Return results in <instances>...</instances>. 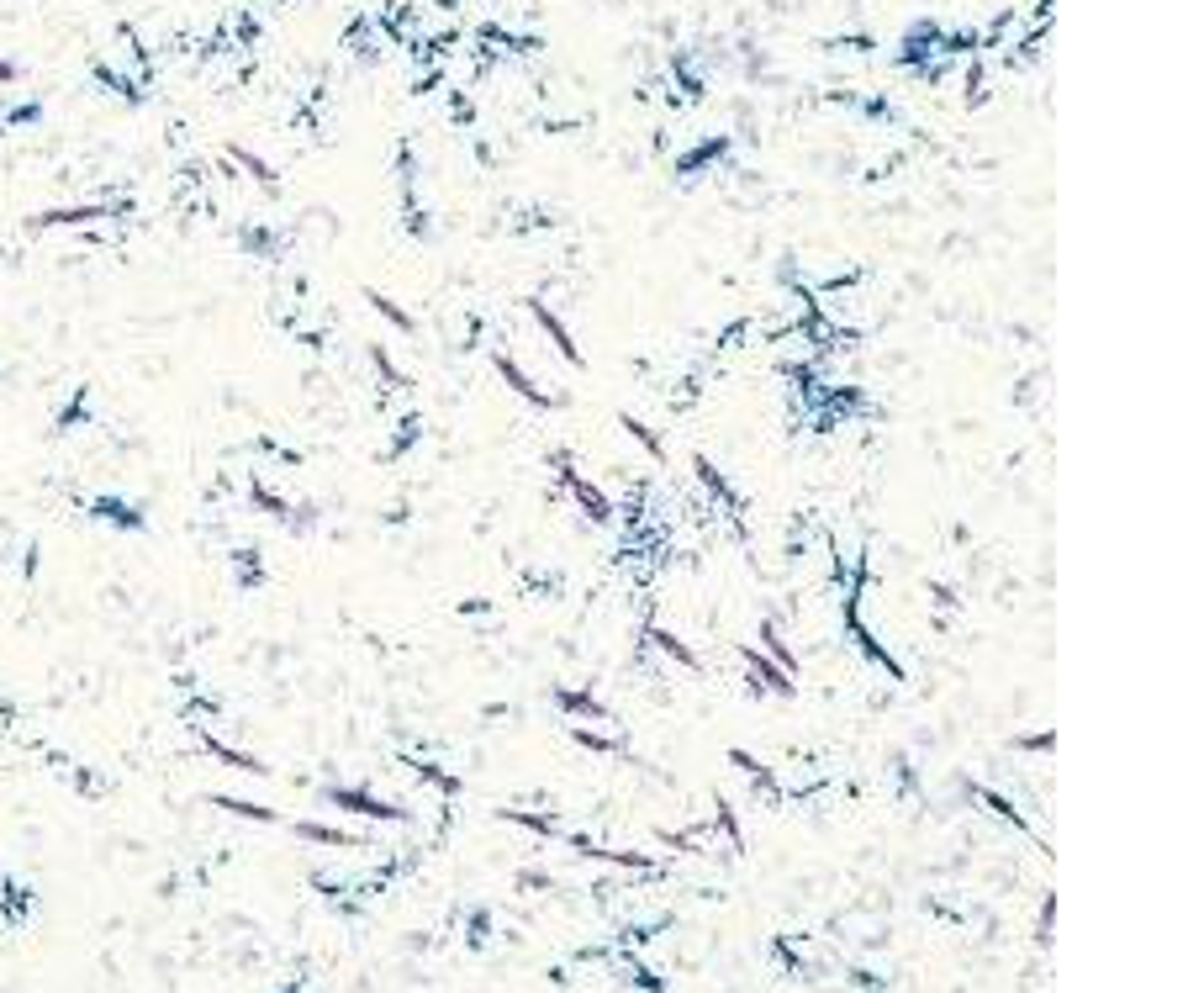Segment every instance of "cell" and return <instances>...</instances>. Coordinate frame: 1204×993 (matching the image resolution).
Returning <instances> with one entry per match:
<instances>
[{"instance_id": "1", "label": "cell", "mask_w": 1204, "mask_h": 993, "mask_svg": "<svg viewBox=\"0 0 1204 993\" xmlns=\"http://www.w3.org/2000/svg\"><path fill=\"white\" fill-rule=\"evenodd\" d=\"M491 371H497V375H502V386H513L529 407H545V412H550V407H565V396H560V391H550V386H539V380L523 371V365L507 355V349H491Z\"/></svg>"}, {"instance_id": "8", "label": "cell", "mask_w": 1204, "mask_h": 993, "mask_svg": "<svg viewBox=\"0 0 1204 993\" xmlns=\"http://www.w3.org/2000/svg\"><path fill=\"white\" fill-rule=\"evenodd\" d=\"M619 423H624V434L635 439V445H640L645 455H650V460H666V445H660V434H655V429H650V423H645V418H635V412H624Z\"/></svg>"}, {"instance_id": "2", "label": "cell", "mask_w": 1204, "mask_h": 993, "mask_svg": "<svg viewBox=\"0 0 1204 993\" xmlns=\"http://www.w3.org/2000/svg\"><path fill=\"white\" fill-rule=\"evenodd\" d=\"M85 513L96 518V524H106V529H117V534H143L148 529V518H143V508L137 502H128V497H90L85 502Z\"/></svg>"}, {"instance_id": "12", "label": "cell", "mask_w": 1204, "mask_h": 993, "mask_svg": "<svg viewBox=\"0 0 1204 993\" xmlns=\"http://www.w3.org/2000/svg\"><path fill=\"white\" fill-rule=\"evenodd\" d=\"M85 418H90V391H85V386H74V396H69V407H64V412H58V418H53V429H58V434H69V429H74V423H85Z\"/></svg>"}, {"instance_id": "6", "label": "cell", "mask_w": 1204, "mask_h": 993, "mask_svg": "<svg viewBox=\"0 0 1204 993\" xmlns=\"http://www.w3.org/2000/svg\"><path fill=\"white\" fill-rule=\"evenodd\" d=\"M555 703H560V708L570 713V719H608V703H602V698H592V693H586V687H581V693H576V687H555Z\"/></svg>"}, {"instance_id": "13", "label": "cell", "mask_w": 1204, "mask_h": 993, "mask_svg": "<svg viewBox=\"0 0 1204 993\" xmlns=\"http://www.w3.org/2000/svg\"><path fill=\"white\" fill-rule=\"evenodd\" d=\"M370 365H376V375H381V380H391V386H407V375L396 371V365H391V355H386L381 344H370Z\"/></svg>"}, {"instance_id": "14", "label": "cell", "mask_w": 1204, "mask_h": 993, "mask_svg": "<svg viewBox=\"0 0 1204 993\" xmlns=\"http://www.w3.org/2000/svg\"><path fill=\"white\" fill-rule=\"evenodd\" d=\"M212 803H222V808H233V814H243V819H275L265 803H238V798H212Z\"/></svg>"}, {"instance_id": "10", "label": "cell", "mask_w": 1204, "mask_h": 993, "mask_svg": "<svg viewBox=\"0 0 1204 993\" xmlns=\"http://www.w3.org/2000/svg\"><path fill=\"white\" fill-rule=\"evenodd\" d=\"M365 301H370V307H376V312H381V317H386V323H391L396 333H412V328H418V323H412V312H407V307H396V301L386 296V291H365Z\"/></svg>"}, {"instance_id": "4", "label": "cell", "mask_w": 1204, "mask_h": 993, "mask_svg": "<svg viewBox=\"0 0 1204 993\" xmlns=\"http://www.w3.org/2000/svg\"><path fill=\"white\" fill-rule=\"evenodd\" d=\"M645 639H650V645L666 655V661H676V671H703V655L692 650L676 629H666V623H650V629H645Z\"/></svg>"}, {"instance_id": "7", "label": "cell", "mask_w": 1204, "mask_h": 993, "mask_svg": "<svg viewBox=\"0 0 1204 993\" xmlns=\"http://www.w3.org/2000/svg\"><path fill=\"white\" fill-rule=\"evenodd\" d=\"M249 508H259L265 518H275V524H291V508L297 502H286L275 486H265V481H249Z\"/></svg>"}, {"instance_id": "5", "label": "cell", "mask_w": 1204, "mask_h": 993, "mask_svg": "<svg viewBox=\"0 0 1204 993\" xmlns=\"http://www.w3.org/2000/svg\"><path fill=\"white\" fill-rule=\"evenodd\" d=\"M328 803L333 808H354V814H370V819H396V808L386 798H370L365 787H328Z\"/></svg>"}, {"instance_id": "9", "label": "cell", "mask_w": 1204, "mask_h": 993, "mask_svg": "<svg viewBox=\"0 0 1204 993\" xmlns=\"http://www.w3.org/2000/svg\"><path fill=\"white\" fill-rule=\"evenodd\" d=\"M207 756H217L222 767H238V772L265 777V761H259V756H243V751H233V745H222V740H212V735H207Z\"/></svg>"}, {"instance_id": "3", "label": "cell", "mask_w": 1204, "mask_h": 993, "mask_svg": "<svg viewBox=\"0 0 1204 993\" xmlns=\"http://www.w3.org/2000/svg\"><path fill=\"white\" fill-rule=\"evenodd\" d=\"M529 317H534V323H539V333H545V339L555 344V355H560L565 365H581V344H576V339H570V328H565V317H560V312H555V307H550V301H539V296H529Z\"/></svg>"}, {"instance_id": "11", "label": "cell", "mask_w": 1204, "mask_h": 993, "mask_svg": "<svg viewBox=\"0 0 1204 993\" xmlns=\"http://www.w3.org/2000/svg\"><path fill=\"white\" fill-rule=\"evenodd\" d=\"M233 565H238V587H259V582H265V560H259V549L238 544L233 549Z\"/></svg>"}]
</instances>
